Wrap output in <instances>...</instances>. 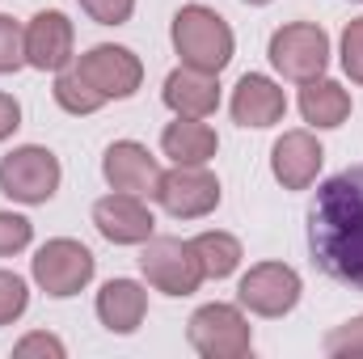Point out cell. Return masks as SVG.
<instances>
[{"instance_id": "6da1fadb", "label": "cell", "mask_w": 363, "mask_h": 359, "mask_svg": "<svg viewBox=\"0 0 363 359\" xmlns=\"http://www.w3.org/2000/svg\"><path fill=\"white\" fill-rule=\"evenodd\" d=\"M308 250L334 283L363 292V165L317 186L308 207Z\"/></svg>"}, {"instance_id": "7a4b0ae2", "label": "cell", "mask_w": 363, "mask_h": 359, "mask_svg": "<svg viewBox=\"0 0 363 359\" xmlns=\"http://www.w3.org/2000/svg\"><path fill=\"white\" fill-rule=\"evenodd\" d=\"M169 34H174V51L182 55V64L186 68H199V72H211V77H220L228 68L233 47H237L233 26L216 9H207V4H186V9H178Z\"/></svg>"}, {"instance_id": "3957f363", "label": "cell", "mask_w": 363, "mask_h": 359, "mask_svg": "<svg viewBox=\"0 0 363 359\" xmlns=\"http://www.w3.org/2000/svg\"><path fill=\"white\" fill-rule=\"evenodd\" d=\"M190 347L203 359H245L254 351V330L237 304H203L186 326Z\"/></svg>"}, {"instance_id": "277c9868", "label": "cell", "mask_w": 363, "mask_h": 359, "mask_svg": "<svg viewBox=\"0 0 363 359\" xmlns=\"http://www.w3.org/2000/svg\"><path fill=\"white\" fill-rule=\"evenodd\" d=\"M271 64L279 77L304 85V81H317L325 77V64H330V34L313 21H291V26H279L271 34Z\"/></svg>"}, {"instance_id": "5b68a950", "label": "cell", "mask_w": 363, "mask_h": 359, "mask_svg": "<svg viewBox=\"0 0 363 359\" xmlns=\"http://www.w3.org/2000/svg\"><path fill=\"white\" fill-rule=\"evenodd\" d=\"M30 270H34V283H38L47 296L68 300V296H77L81 287H89L93 270H97V258H93L81 241L55 237V241H47V245L30 258Z\"/></svg>"}, {"instance_id": "8992f818", "label": "cell", "mask_w": 363, "mask_h": 359, "mask_svg": "<svg viewBox=\"0 0 363 359\" xmlns=\"http://www.w3.org/2000/svg\"><path fill=\"white\" fill-rule=\"evenodd\" d=\"M140 270L165 296H190L207 279L203 267H199L194 245L182 241V237H148L144 241V254H140Z\"/></svg>"}, {"instance_id": "52a82bcc", "label": "cell", "mask_w": 363, "mask_h": 359, "mask_svg": "<svg viewBox=\"0 0 363 359\" xmlns=\"http://www.w3.org/2000/svg\"><path fill=\"white\" fill-rule=\"evenodd\" d=\"M0 190L13 199V203H47L55 190H60V157L43 144H26V148H13L4 161H0Z\"/></svg>"}, {"instance_id": "ba28073f", "label": "cell", "mask_w": 363, "mask_h": 359, "mask_svg": "<svg viewBox=\"0 0 363 359\" xmlns=\"http://www.w3.org/2000/svg\"><path fill=\"white\" fill-rule=\"evenodd\" d=\"M77 72L89 81L93 89L106 101H123L135 97V89L144 85V64L131 47H114V43H97L77 60Z\"/></svg>"}, {"instance_id": "9c48e42d", "label": "cell", "mask_w": 363, "mask_h": 359, "mask_svg": "<svg viewBox=\"0 0 363 359\" xmlns=\"http://www.w3.org/2000/svg\"><path fill=\"white\" fill-rule=\"evenodd\" d=\"M300 292H304V283L287 263H258L241 275L237 300H241V309H250L258 317H283L300 304Z\"/></svg>"}, {"instance_id": "30bf717a", "label": "cell", "mask_w": 363, "mask_h": 359, "mask_svg": "<svg viewBox=\"0 0 363 359\" xmlns=\"http://www.w3.org/2000/svg\"><path fill=\"white\" fill-rule=\"evenodd\" d=\"M157 203L174 220H199L220 207V182L207 165H174L169 174H161Z\"/></svg>"}, {"instance_id": "8fae6325", "label": "cell", "mask_w": 363, "mask_h": 359, "mask_svg": "<svg viewBox=\"0 0 363 359\" xmlns=\"http://www.w3.org/2000/svg\"><path fill=\"white\" fill-rule=\"evenodd\" d=\"M77 30L60 9H43L26 26V64L38 72H64L72 64Z\"/></svg>"}, {"instance_id": "7c38bea8", "label": "cell", "mask_w": 363, "mask_h": 359, "mask_svg": "<svg viewBox=\"0 0 363 359\" xmlns=\"http://www.w3.org/2000/svg\"><path fill=\"white\" fill-rule=\"evenodd\" d=\"M93 224L114 245H144L157 233V220L144 207V199L140 194H123V190H114V194L93 203Z\"/></svg>"}, {"instance_id": "4fadbf2b", "label": "cell", "mask_w": 363, "mask_h": 359, "mask_svg": "<svg viewBox=\"0 0 363 359\" xmlns=\"http://www.w3.org/2000/svg\"><path fill=\"white\" fill-rule=\"evenodd\" d=\"M101 174L110 182V190H123V194H140V199H157V186H161V165L157 157L135 144V140H118L106 148L101 157Z\"/></svg>"}, {"instance_id": "5bb4252c", "label": "cell", "mask_w": 363, "mask_h": 359, "mask_svg": "<svg viewBox=\"0 0 363 359\" xmlns=\"http://www.w3.org/2000/svg\"><path fill=\"white\" fill-rule=\"evenodd\" d=\"M325 148L313 131H283L271 148V174L283 190H308L321 174Z\"/></svg>"}, {"instance_id": "9a60e30c", "label": "cell", "mask_w": 363, "mask_h": 359, "mask_svg": "<svg viewBox=\"0 0 363 359\" xmlns=\"http://www.w3.org/2000/svg\"><path fill=\"white\" fill-rule=\"evenodd\" d=\"M283 114H287V97H283V89L274 85L271 77L245 72L237 81V89H233V118L241 127H258L262 131V127H274Z\"/></svg>"}, {"instance_id": "2e32d148", "label": "cell", "mask_w": 363, "mask_h": 359, "mask_svg": "<svg viewBox=\"0 0 363 359\" xmlns=\"http://www.w3.org/2000/svg\"><path fill=\"white\" fill-rule=\"evenodd\" d=\"M165 106L174 110V114H186V118H207V114H216V106H220V81L211 77V72H199V68H174L169 77H165Z\"/></svg>"}, {"instance_id": "e0dca14e", "label": "cell", "mask_w": 363, "mask_h": 359, "mask_svg": "<svg viewBox=\"0 0 363 359\" xmlns=\"http://www.w3.org/2000/svg\"><path fill=\"white\" fill-rule=\"evenodd\" d=\"M148 313V292L135 279H110L97 292V317L110 334H135Z\"/></svg>"}, {"instance_id": "ac0fdd59", "label": "cell", "mask_w": 363, "mask_h": 359, "mask_svg": "<svg viewBox=\"0 0 363 359\" xmlns=\"http://www.w3.org/2000/svg\"><path fill=\"white\" fill-rule=\"evenodd\" d=\"M220 140H216V127H207L203 118H186L178 114L165 131H161V153L174 161V165H207L216 157Z\"/></svg>"}, {"instance_id": "d6986e66", "label": "cell", "mask_w": 363, "mask_h": 359, "mask_svg": "<svg viewBox=\"0 0 363 359\" xmlns=\"http://www.w3.org/2000/svg\"><path fill=\"white\" fill-rule=\"evenodd\" d=\"M300 114L313 127H342L347 114H351V93L342 89L338 81H325V77L304 81V89H300Z\"/></svg>"}, {"instance_id": "ffe728a7", "label": "cell", "mask_w": 363, "mask_h": 359, "mask_svg": "<svg viewBox=\"0 0 363 359\" xmlns=\"http://www.w3.org/2000/svg\"><path fill=\"white\" fill-rule=\"evenodd\" d=\"M194 254H199V267L207 279H228L233 270L241 267V241L233 237V233H220V228H211V233H199L194 241Z\"/></svg>"}, {"instance_id": "44dd1931", "label": "cell", "mask_w": 363, "mask_h": 359, "mask_svg": "<svg viewBox=\"0 0 363 359\" xmlns=\"http://www.w3.org/2000/svg\"><path fill=\"white\" fill-rule=\"evenodd\" d=\"M51 93H55V101H60L68 114H93V110H101V106H106V97L93 89L77 68H64V72L55 77V89H51Z\"/></svg>"}, {"instance_id": "7402d4cb", "label": "cell", "mask_w": 363, "mask_h": 359, "mask_svg": "<svg viewBox=\"0 0 363 359\" xmlns=\"http://www.w3.org/2000/svg\"><path fill=\"white\" fill-rule=\"evenodd\" d=\"M26 68V30L0 13V77Z\"/></svg>"}, {"instance_id": "603a6c76", "label": "cell", "mask_w": 363, "mask_h": 359, "mask_svg": "<svg viewBox=\"0 0 363 359\" xmlns=\"http://www.w3.org/2000/svg\"><path fill=\"white\" fill-rule=\"evenodd\" d=\"M26 304H30L26 279L13 275V270H0V326H13V321L26 313Z\"/></svg>"}, {"instance_id": "cb8c5ba5", "label": "cell", "mask_w": 363, "mask_h": 359, "mask_svg": "<svg viewBox=\"0 0 363 359\" xmlns=\"http://www.w3.org/2000/svg\"><path fill=\"white\" fill-rule=\"evenodd\" d=\"M321 351H325L330 359H355V355H363V317L347 321V326H334V330L325 334Z\"/></svg>"}, {"instance_id": "d4e9b609", "label": "cell", "mask_w": 363, "mask_h": 359, "mask_svg": "<svg viewBox=\"0 0 363 359\" xmlns=\"http://www.w3.org/2000/svg\"><path fill=\"white\" fill-rule=\"evenodd\" d=\"M30 241H34V224L17 211H0V258L21 254Z\"/></svg>"}, {"instance_id": "484cf974", "label": "cell", "mask_w": 363, "mask_h": 359, "mask_svg": "<svg viewBox=\"0 0 363 359\" xmlns=\"http://www.w3.org/2000/svg\"><path fill=\"white\" fill-rule=\"evenodd\" d=\"M342 68L355 85H363V17H355L342 30Z\"/></svg>"}, {"instance_id": "4316f807", "label": "cell", "mask_w": 363, "mask_h": 359, "mask_svg": "<svg viewBox=\"0 0 363 359\" xmlns=\"http://www.w3.org/2000/svg\"><path fill=\"white\" fill-rule=\"evenodd\" d=\"M81 9L89 13L97 26H123V21H131L135 0H81Z\"/></svg>"}, {"instance_id": "83f0119b", "label": "cell", "mask_w": 363, "mask_h": 359, "mask_svg": "<svg viewBox=\"0 0 363 359\" xmlns=\"http://www.w3.org/2000/svg\"><path fill=\"white\" fill-rule=\"evenodd\" d=\"M13 351H17V355H51V359H64V355H68V347H64L55 334H43V330H38V334H26Z\"/></svg>"}, {"instance_id": "f1b7e54d", "label": "cell", "mask_w": 363, "mask_h": 359, "mask_svg": "<svg viewBox=\"0 0 363 359\" xmlns=\"http://www.w3.org/2000/svg\"><path fill=\"white\" fill-rule=\"evenodd\" d=\"M17 127H21V106H17V97L0 93V140H9Z\"/></svg>"}, {"instance_id": "f546056e", "label": "cell", "mask_w": 363, "mask_h": 359, "mask_svg": "<svg viewBox=\"0 0 363 359\" xmlns=\"http://www.w3.org/2000/svg\"><path fill=\"white\" fill-rule=\"evenodd\" d=\"M245 4H271V0H245Z\"/></svg>"}]
</instances>
